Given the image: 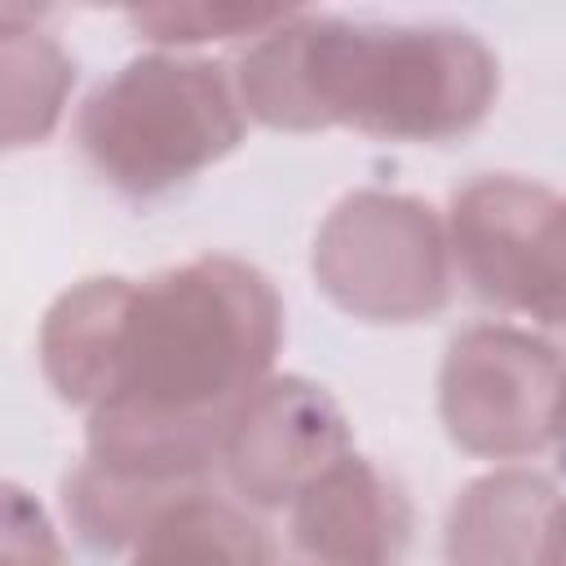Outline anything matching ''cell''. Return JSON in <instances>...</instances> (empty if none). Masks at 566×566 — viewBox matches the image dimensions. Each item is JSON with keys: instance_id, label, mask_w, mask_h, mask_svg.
<instances>
[{"instance_id": "obj_6", "label": "cell", "mask_w": 566, "mask_h": 566, "mask_svg": "<svg viewBox=\"0 0 566 566\" xmlns=\"http://www.w3.org/2000/svg\"><path fill=\"white\" fill-rule=\"evenodd\" d=\"M562 349L517 323H473L451 336L438 371L447 438L478 460H531L557 442Z\"/></svg>"}, {"instance_id": "obj_13", "label": "cell", "mask_w": 566, "mask_h": 566, "mask_svg": "<svg viewBox=\"0 0 566 566\" xmlns=\"http://www.w3.org/2000/svg\"><path fill=\"white\" fill-rule=\"evenodd\" d=\"M0 566H71L66 544L44 504L0 478Z\"/></svg>"}, {"instance_id": "obj_1", "label": "cell", "mask_w": 566, "mask_h": 566, "mask_svg": "<svg viewBox=\"0 0 566 566\" xmlns=\"http://www.w3.org/2000/svg\"><path fill=\"white\" fill-rule=\"evenodd\" d=\"M279 345L274 283L226 252L66 287L40 323V371L88 411L84 460L62 482L71 531L124 553L168 504L217 491L221 429Z\"/></svg>"}, {"instance_id": "obj_5", "label": "cell", "mask_w": 566, "mask_h": 566, "mask_svg": "<svg viewBox=\"0 0 566 566\" xmlns=\"http://www.w3.org/2000/svg\"><path fill=\"white\" fill-rule=\"evenodd\" d=\"M442 230L451 270H460L482 305L539 327L562 323L566 208L553 186L517 172H482L451 195Z\"/></svg>"}, {"instance_id": "obj_8", "label": "cell", "mask_w": 566, "mask_h": 566, "mask_svg": "<svg viewBox=\"0 0 566 566\" xmlns=\"http://www.w3.org/2000/svg\"><path fill=\"white\" fill-rule=\"evenodd\" d=\"M292 509V544L314 566H402L411 500L394 473L354 447L310 478Z\"/></svg>"}, {"instance_id": "obj_12", "label": "cell", "mask_w": 566, "mask_h": 566, "mask_svg": "<svg viewBox=\"0 0 566 566\" xmlns=\"http://www.w3.org/2000/svg\"><path fill=\"white\" fill-rule=\"evenodd\" d=\"M292 9L283 4H137L128 9V27L142 31L150 44L168 53L190 44H221V40H256Z\"/></svg>"}, {"instance_id": "obj_4", "label": "cell", "mask_w": 566, "mask_h": 566, "mask_svg": "<svg viewBox=\"0 0 566 566\" xmlns=\"http://www.w3.org/2000/svg\"><path fill=\"white\" fill-rule=\"evenodd\" d=\"M318 292L358 323H424L451 301V252L433 203L398 190H349L314 234Z\"/></svg>"}, {"instance_id": "obj_11", "label": "cell", "mask_w": 566, "mask_h": 566, "mask_svg": "<svg viewBox=\"0 0 566 566\" xmlns=\"http://www.w3.org/2000/svg\"><path fill=\"white\" fill-rule=\"evenodd\" d=\"M124 553V566H274L270 531L217 491L168 504Z\"/></svg>"}, {"instance_id": "obj_2", "label": "cell", "mask_w": 566, "mask_h": 566, "mask_svg": "<svg viewBox=\"0 0 566 566\" xmlns=\"http://www.w3.org/2000/svg\"><path fill=\"white\" fill-rule=\"evenodd\" d=\"M248 119L279 133L354 128L385 142H451L500 97V62L455 22H354L292 9L234 62Z\"/></svg>"}, {"instance_id": "obj_9", "label": "cell", "mask_w": 566, "mask_h": 566, "mask_svg": "<svg viewBox=\"0 0 566 566\" xmlns=\"http://www.w3.org/2000/svg\"><path fill=\"white\" fill-rule=\"evenodd\" d=\"M447 566H562L557 482L539 469H491L460 486L442 531Z\"/></svg>"}, {"instance_id": "obj_7", "label": "cell", "mask_w": 566, "mask_h": 566, "mask_svg": "<svg viewBox=\"0 0 566 566\" xmlns=\"http://www.w3.org/2000/svg\"><path fill=\"white\" fill-rule=\"evenodd\" d=\"M349 447V420L318 380L270 371L230 411L217 478H226L243 509H283Z\"/></svg>"}, {"instance_id": "obj_3", "label": "cell", "mask_w": 566, "mask_h": 566, "mask_svg": "<svg viewBox=\"0 0 566 566\" xmlns=\"http://www.w3.org/2000/svg\"><path fill=\"white\" fill-rule=\"evenodd\" d=\"M248 115L221 62L195 53H142L106 75L75 115V142L93 172L133 199L168 195L226 159Z\"/></svg>"}, {"instance_id": "obj_10", "label": "cell", "mask_w": 566, "mask_h": 566, "mask_svg": "<svg viewBox=\"0 0 566 566\" xmlns=\"http://www.w3.org/2000/svg\"><path fill=\"white\" fill-rule=\"evenodd\" d=\"M35 18L40 9H0V150L53 137L75 88V57Z\"/></svg>"}]
</instances>
